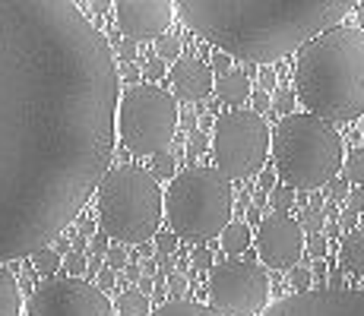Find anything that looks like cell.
Masks as SVG:
<instances>
[{
	"instance_id": "cell-53",
	"label": "cell",
	"mask_w": 364,
	"mask_h": 316,
	"mask_svg": "<svg viewBox=\"0 0 364 316\" xmlns=\"http://www.w3.org/2000/svg\"><path fill=\"white\" fill-rule=\"evenodd\" d=\"M263 202H266V193H257L254 196V209H263Z\"/></svg>"
},
{
	"instance_id": "cell-40",
	"label": "cell",
	"mask_w": 364,
	"mask_h": 316,
	"mask_svg": "<svg viewBox=\"0 0 364 316\" xmlns=\"http://www.w3.org/2000/svg\"><path fill=\"white\" fill-rule=\"evenodd\" d=\"M326 288H333V291H342V288H346V272H342L339 266L330 272V278H326Z\"/></svg>"
},
{
	"instance_id": "cell-11",
	"label": "cell",
	"mask_w": 364,
	"mask_h": 316,
	"mask_svg": "<svg viewBox=\"0 0 364 316\" xmlns=\"http://www.w3.org/2000/svg\"><path fill=\"white\" fill-rule=\"evenodd\" d=\"M260 316H364V291L361 288L333 291L326 285H317L304 294H289L276 300Z\"/></svg>"
},
{
	"instance_id": "cell-51",
	"label": "cell",
	"mask_w": 364,
	"mask_h": 316,
	"mask_svg": "<svg viewBox=\"0 0 364 316\" xmlns=\"http://www.w3.org/2000/svg\"><path fill=\"white\" fill-rule=\"evenodd\" d=\"M156 269H159V263H156V259H149V263H143V266H139V272H143V278H152V276H156Z\"/></svg>"
},
{
	"instance_id": "cell-23",
	"label": "cell",
	"mask_w": 364,
	"mask_h": 316,
	"mask_svg": "<svg viewBox=\"0 0 364 316\" xmlns=\"http://www.w3.org/2000/svg\"><path fill=\"white\" fill-rule=\"evenodd\" d=\"M149 174L156 180L174 178V174H178V161H174V156H168V152H159V156H152V171Z\"/></svg>"
},
{
	"instance_id": "cell-41",
	"label": "cell",
	"mask_w": 364,
	"mask_h": 316,
	"mask_svg": "<svg viewBox=\"0 0 364 316\" xmlns=\"http://www.w3.org/2000/svg\"><path fill=\"white\" fill-rule=\"evenodd\" d=\"M108 247H111V244H108V234H102V231H99V234H92V253H95V256H105V253H108Z\"/></svg>"
},
{
	"instance_id": "cell-15",
	"label": "cell",
	"mask_w": 364,
	"mask_h": 316,
	"mask_svg": "<svg viewBox=\"0 0 364 316\" xmlns=\"http://www.w3.org/2000/svg\"><path fill=\"white\" fill-rule=\"evenodd\" d=\"M339 269L364 278V231H361V228L348 231L346 241H342V250H339Z\"/></svg>"
},
{
	"instance_id": "cell-8",
	"label": "cell",
	"mask_w": 364,
	"mask_h": 316,
	"mask_svg": "<svg viewBox=\"0 0 364 316\" xmlns=\"http://www.w3.org/2000/svg\"><path fill=\"white\" fill-rule=\"evenodd\" d=\"M213 158L215 171L232 184L257 174L269 152V126L260 114L247 108H235L219 114L213 126Z\"/></svg>"
},
{
	"instance_id": "cell-28",
	"label": "cell",
	"mask_w": 364,
	"mask_h": 316,
	"mask_svg": "<svg viewBox=\"0 0 364 316\" xmlns=\"http://www.w3.org/2000/svg\"><path fill=\"white\" fill-rule=\"evenodd\" d=\"M60 266L67 269V276H70V278H80L82 272H86V256H82V253H76V250H70L67 256L60 259Z\"/></svg>"
},
{
	"instance_id": "cell-27",
	"label": "cell",
	"mask_w": 364,
	"mask_h": 316,
	"mask_svg": "<svg viewBox=\"0 0 364 316\" xmlns=\"http://www.w3.org/2000/svg\"><path fill=\"white\" fill-rule=\"evenodd\" d=\"M156 250H159V259H156V263L162 266L165 259H168V253L178 250V237H174L171 231H159V234H156Z\"/></svg>"
},
{
	"instance_id": "cell-39",
	"label": "cell",
	"mask_w": 364,
	"mask_h": 316,
	"mask_svg": "<svg viewBox=\"0 0 364 316\" xmlns=\"http://www.w3.org/2000/svg\"><path fill=\"white\" fill-rule=\"evenodd\" d=\"M291 104H295V95H291V92H279V98H276V111H279V114L289 117L291 114Z\"/></svg>"
},
{
	"instance_id": "cell-46",
	"label": "cell",
	"mask_w": 364,
	"mask_h": 316,
	"mask_svg": "<svg viewBox=\"0 0 364 316\" xmlns=\"http://www.w3.org/2000/svg\"><path fill=\"white\" fill-rule=\"evenodd\" d=\"M269 108V95H263V92H254V114H260L263 117V111Z\"/></svg>"
},
{
	"instance_id": "cell-21",
	"label": "cell",
	"mask_w": 364,
	"mask_h": 316,
	"mask_svg": "<svg viewBox=\"0 0 364 316\" xmlns=\"http://www.w3.org/2000/svg\"><path fill=\"white\" fill-rule=\"evenodd\" d=\"M32 266H35V272H41V276H54V272L60 269V253L54 247L32 253Z\"/></svg>"
},
{
	"instance_id": "cell-32",
	"label": "cell",
	"mask_w": 364,
	"mask_h": 316,
	"mask_svg": "<svg viewBox=\"0 0 364 316\" xmlns=\"http://www.w3.org/2000/svg\"><path fill=\"white\" fill-rule=\"evenodd\" d=\"M304 247H307V253H311L314 259H323L326 253H330V241H326L323 234H314L311 241H304Z\"/></svg>"
},
{
	"instance_id": "cell-44",
	"label": "cell",
	"mask_w": 364,
	"mask_h": 316,
	"mask_svg": "<svg viewBox=\"0 0 364 316\" xmlns=\"http://www.w3.org/2000/svg\"><path fill=\"white\" fill-rule=\"evenodd\" d=\"M111 288H114V272L102 269V272H99V291L105 294V291H111Z\"/></svg>"
},
{
	"instance_id": "cell-3",
	"label": "cell",
	"mask_w": 364,
	"mask_h": 316,
	"mask_svg": "<svg viewBox=\"0 0 364 316\" xmlns=\"http://www.w3.org/2000/svg\"><path fill=\"white\" fill-rule=\"evenodd\" d=\"M298 98L314 117L348 124L364 114V32L333 26L298 51Z\"/></svg>"
},
{
	"instance_id": "cell-6",
	"label": "cell",
	"mask_w": 364,
	"mask_h": 316,
	"mask_svg": "<svg viewBox=\"0 0 364 316\" xmlns=\"http://www.w3.org/2000/svg\"><path fill=\"white\" fill-rule=\"evenodd\" d=\"M168 228L178 241L203 244L232 224L235 193L215 168H187L174 174L165 196Z\"/></svg>"
},
{
	"instance_id": "cell-9",
	"label": "cell",
	"mask_w": 364,
	"mask_h": 316,
	"mask_svg": "<svg viewBox=\"0 0 364 316\" xmlns=\"http://www.w3.org/2000/svg\"><path fill=\"white\" fill-rule=\"evenodd\" d=\"M209 304L219 316H260L269 304V276L250 259H228L209 269Z\"/></svg>"
},
{
	"instance_id": "cell-17",
	"label": "cell",
	"mask_w": 364,
	"mask_h": 316,
	"mask_svg": "<svg viewBox=\"0 0 364 316\" xmlns=\"http://www.w3.org/2000/svg\"><path fill=\"white\" fill-rule=\"evenodd\" d=\"M23 313V294L19 282L6 266H0V316H19Z\"/></svg>"
},
{
	"instance_id": "cell-50",
	"label": "cell",
	"mask_w": 364,
	"mask_h": 316,
	"mask_svg": "<svg viewBox=\"0 0 364 316\" xmlns=\"http://www.w3.org/2000/svg\"><path fill=\"white\" fill-rule=\"evenodd\" d=\"M124 276H127L130 282H139V276H143V272H139L136 263H127V266H124Z\"/></svg>"
},
{
	"instance_id": "cell-38",
	"label": "cell",
	"mask_w": 364,
	"mask_h": 316,
	"mask_svg": "<svg viewBox=\"0 0 364 316\" xmlns=\"http://www.w3.org/2000/svg\"><path fill=\"white\" fill-rule=\"evenodd\" d=\"M168 288H171V294H184L187 291V276L184 272H171V276H168Z\"/></svg>"
},
{
	"instance_id": "cell-24",
	"label": "cell",
	"mask_w": 364,
	"mask_h": 316,
	"mask_svg": "<svg viewBox=\"0 0 364 316\" xmlns=\"http://www.w3.org/2000/svg\"><path fill=\"white\" fill-rule=\"evenodd\" d=\"M269 202H272V209H276L279 215H289V209L295 206V190H289V187H276V190H269Z\"/></svg>"
},
{
	"instance_id": "cell-52",
	"label": "cell",
	"mask_w": 364,
	"mask_h": 316,
	"mask_svg": "<svg viewBox=\"0 0 364 316\" xmlns=\"http://www.w3.org/2000/svg\"><path fill=\"white\" fill-rule=\"evenodd\" d=\"M174 266H178V269H181V272H184V269H187V266H191V256H178V259H174Z\"/></svg>"
},
{
	"instance_id": "cell-47",
	"label": "cell",
	"mask_w": 364,
	"mask_h": 316,
	"mask_svg": "<svg viewBox=\"0 0 364 316\" xmlns=\"http://www.w3.org/2000/svg\"><path fill=\"white\" fill-rule=\"evenodd\" d=\"M320 212H323V219H339V202H330V200H326L323 202V206H320Z\"/></svg>"
},
{
	"instance_id": "cell-34",
	"label": "cell",
	"mask_w": 364,
	"mask_h": 316,
	"mask_svg": "<svg viewBox=\"0 0 364 316\" xmlns=\"http://www.w3.org/2000/svg\"><path fill=\"white\" fill-rule=\"evenodd\" d=\"M257 86H260L263 95H269L272 89H276V70H272V67H260V73H257Z\"/></svg>"
},
{
	"instance_id": "cell-1",
	"label": "cell",
	"mask_w": 364,
	"mask_h": 316,
	"mask_svg": "<svg viewBox=\"0 0 364 316\" xmlns=\"http://www.w3.org/2000/svg\"><path fill=\"white\" fill-rule=\"evenodd\" d=\"M117 67L70 0H0V263L51 247L114 152Z\"/></svg>"
},
{
	"instance_id": "cell-19",
	"label": "cell",
	"mask_w": 364,
	"mask_h": 316,
	"mask_svg": "<svg viewBox=\"0 0 364 316\" xmlns=\"http://www.w3.org/2000/svg\"><path fill=\"white\" fill-rule=\"evenodd\" d=\"M152 307H149V298L139 294L136 288H127V291L117 298V310L114 316H149Z\"/></svg>"
},
{
	"instance_id": "cell-49",
	"label": "cell",
	"mask_w": 364,
	"mask_h": 316,
	"mask_svg": "<svg viewBox=\"0 0 364 316\" xmlns=\"http://www.w3.org/2000/svg\"><path fill=\"white\" fill-rule=\"evenodd\" d=\"M136 291L149 298V291H156V282H152V278H143V276H139V285H136Z\"/></svg>"
},
{
	"instance_id": "cell-48",
	"label": "cell",
	"mask_w": 364,
	"mask_h": 316,
	"mask_svg": "<svg viewBox=\"0 0 364 316\" xmlns=\"http://www.w3.org/2000/svg\"><path fill=\"white\" fill-rule=\"evenodd\" d=\"M339 224L346 231H355V224H358V215H355V212H339Z\"/></svg>"
},
{
	"instance_id": "cell-7",
	"label": "cell",
	"mask_w": 364,
	"mask_h": 316,
	"mask_svg": "<svg viewBox=\"0 0 364 316\" xmlns=\"http://www.w3.org/2000/svg\"><path fill=\"white\" fill-rule=\"evenodd\" d=\"M178 98L168 89H159L152 82L130 86L117 108V130H121L124 146L136 156L165 152L178 130Z\"/></svg>"
},
{
	"instance_id": "cell-29",
	"label": "cell",
	"mask_w": 364,
	"mask_h": 316,
	"mask_svg": "<svg viewBox=\"0 0 364 316\" xmlns=\"http://www.w3.org/2000/svg\"><path fill=\"white\" fill-rule=\"evenodd\" d=\"M311 285H314V272L307 269V266H295V269H291V288H295V294L311 291Z\"/></svg>"
},
{
	"instance_id": "cell-14",
	"label": "cell",
	"mask_w": 364,
	"mask_h": 316,
	"mask_svg": "<svg viewBox=\"0 0 364 316\" xmlns=\"http://www.w3.org/2000/svg\"><path fill=\"white\" fill-rule=\"evenodd\" d=\"M168 80H171V89L178 98L184 102H203L209 98V92L215 89L213 82V70L209 63H203L197 54H187V58H178L168 70Z\"/></svg>"
},
{
	"instance_id": "cell-2",
	"label": "cell",
	"mask_w": 364,
	"mask_h": 316,
	"mask_svg": "<svg viewBox=\"0 0 364 316\" xmlns=\"http://www.w3.org/2000/svg\"><path fill=\"white\" fill-rule=\"evenodd\" d=\"M352 0H178L174 13L215 51L250 63H272L342 26Z\"/></svg>"
},
{
	"instance_id": "cell-33",
	"label": "cell",
	"mask_w": 364,
	"mask_h": 316,
	"mask_svg": "<svg viewBox=\"0 0 364 316\" xmlns=\"http://www.w3.org/2000/svg\"><path fill=\"white\" fill-rule=\"evenodd\" d=\"M191 263H193V269H203V272H206V269H213V266H215V259H213V250H206V247H197V250L191 253Z\"/></svg>"
},
{
	"instance_id": "cell-43",
	"label": "cell",
	"mask_w": 364,
	"mask_h": 316,
	"mask_svg": "<svg viewBox=\"0 0 364 316\" xmlns=\"http://www.w3.org/2000/svg\"><path fill=\"white\" fill-rule=\"evenodd\" d=\"M260 190L263 193H269V190H276V171H260Z\"/></svg>"
},
{
	"instance_id": "cell-16",
	"label": "cell",
	"mask_w": 364,
	"mask_h": 316,
	"mask_svg": "<svg viewBox=\"0 0 364 316\" xmlns=\"http://www.w3.org/2000/svg\"><path fill=\"white\" fill-rule=\"evenodd\" d=\"M215 92H219V98L222 102H228V104H244L254 89H250V76L244 73V70H232V73L219 76Z\"/></svg>"
},
{
	"instance_id": "cell-42",
	"label": "cell",
	"mask_w": 364,
	"mask_h": 316,
	"mask_svg": "<svg viewBox=\"0 0 364 316\" xmlns=\"http://www.w3.org/2000/svg\"><path fill=\"white\" fill-rule=\"evenodd\" d=\"M146 73H149L152 80H162V76H165V60L149 58V63H146Z\"/></svg>"
},
{
	"instance_id": "cell-35",
	"label": "cell",
	"mask_w": 364,
	"mask_h": 316,
	"mask_svg": "<svg viewBox=\"0 0 364 316\" xmlns=\"http://www.w3.org/2000/svg\"><path fill=\"white\" fill-rule=\"evenodd\" d=\"M348 190H352V187H348L346 180L336 178V180H330V184H326V196H330V202H342V200L348 196Z\"/></svg>"
},
{
	"instance_id": "cell-18",
	"label": "cell",
	"mask_w": 364,
	"mask_h": 316,
	"mask_svg": "<svg viewBox=\"0 0 364 316\" xmlns=\"http://www.w3.org/2000/svg\"><path fill=\"white\" fill-rule=\"evenodd\" d=\"M149 316H219V313H215L213 307H206V304H197V300L178 298V300H168V304H162L159 310H152Z\"/></svg>"
},
{
	"instance_id": "cell-45",
	"label": "cell",
	"mask_w": 364,
	"mask_h": 316,
	"mask_svg": "<svg viewBox=\"0 0 364 316\" xmlns=\"http://www.w3.org/2000/svg\"><path fill=\"white\" fill-rule=\"evenodd\" d=\"M117 54H121V60H133V58H136V45L124 38V41H121V48H117Z\"/></svg>"
},
{
	"instance_id": "cell-12",
	"label": "cell",
	"mask_w": 364,
	"mask_h": 316,
	"mask_svg": "<svg viewBox=\"0 0 364 316\" xmlns=\"http://www.w3.org/2000/svg\"><path fill=\"white\" fill-rule=\"evenodd\" d=\"M304 231L291 215H279L272 212L269 219L260 222L257 231V250L260 259L269 269H295L301 253H304Z\"/></svg>"
},
{
	"instance_id": "cell-4",
	"label": "cell",
	"mask_w": 364,
	"mask_h": 316,
	"mask_svg": "<svg viewBox=\"0 0 364 316\" xmlns=\"http://www.w3.org/2000/svg\"><path fill=\"white\" fill-rule=\"evenodd\" d=\"M276 174L289 190H317L342 168V136L314 114H289L272 130Z\"/></svg>"
},
{
	"instance_id": "cell-37",
	"label": "cell",
	"mask_w": 364,
	"mask_h": 316,
	"mask_svg": "<svg viewBox=\"0 0 364 316\" xmlns=\"http://www.w3.org/2000/svg\"><path fill=\"white\" fill-rule=\"evenodd\" d=\"M346 200H348V212H355V215L364 212V187L348 190V196H346Z\"/></svg>"
},
{
	"instance_id": "cell-13",
	"label": "cell",
	"mask_w": 364,
	"mask_h": 316,
	"mask_svg": "<svg viewBox=\"0 0 364 316\" xmlns=\"http://www.w3.org/2000/svg\"><path fill=\"white\" fill-rule=\"evenodd\" d=\"M114 16L124 38L136 45L143 38H162V35H168L174 4L171 0H117Z\"/></svg>"
},
{
	"instance_id": "cell-10",
	"label": "cell",
	"mask_w": 364,
	"mask_h": 316,
	"mask_svg": "<svg viewBox=\"0 0 364 316\" xmlns=\"http://www.w3.org/2000/svg\"><path fill=\"white\" fill-rule=\"evenodd\" d=\"M26 316H114V304L82 278H51L35 288Z\"/></svg>"
},
{
	"instance_id": "cell-31",
	"label": "cell",
	"mask_w": 364,
	"mask_h": 316,
	"mask_svg": "<svg viewBox=\"0 0 364 316\" xmlns=\"http://www.w3.org/2000/svg\"><path fill=\"white\" fill-rule=\"evenodd\" d=\"M206 149H209V136H206L203 130H193V133H191V143H187V156L197 158V156H203Z\"/></svg>"
},
{
	"instance_id": "cell-25",
	"label": "cell",
	"mask_w": 364,
	"mask_h": 316,
	"mask_svg": "<svg viewBox=\"0 0 364 316\" xmlns=\"http://www.w3.org/2000/svg\"><path fill=\"white\" fill-rule=\"evenodd\" d=\"M346 174H348V180H352V184L364 187V149H355L352 156H348V161H346Z\"/></svg>"
},
{
	"instance_id": "cell-30",
	"label": "cell",
	"mask_w": 364,
	"mask_h": 316,
	"mask_svg": "<svg viewBox=\"0 0 364 316\" xmlns=\"http://www.w3.org/2000/svg\"><path fill=\"white\" fill-rule=\"evenodd\" d=\"M105 263H108V272H124V266L130 263L127 250H124V247H108V253H105Z\"/></svg>"
},
{
	"instance_id": "cell-26",
	"label": "cell",
	"mask_w": 364,
	"mask_h": 316,
	"mask_svg": "<svg viewBox=\"0 0 364 316\" xmlns=\"http://www.w3.org/2000/svg\"><path fill=\"white\" fill-rule=\"evenodd\" d=\"M298 224H301V231H311V234H320V228H323V224H326V219H323V212H320V209L307 206L304 212H301Z\"/></svg>"
},
{
	"instance_id": "cell-36",
	"label": "cell",
	"mask_w": 364,
	"mask_h": 316,
	"mask_svg": "<svg viewBox=\"0 0 364 316\" xmlns=\"http://www.w3.org/2000/svg\"><path fill=\"white\" fill-rule=\"evenodd\" d=\"M209 63H213L209 70H213V73H219V76L232 73V58H228V54H222V51H215V54H213V60H209Z\"/></svg>"
},
{
	"instance_id": "cell-20",
	"label": "cell",
	"mask_w": 364,
	"mask_h": 316,
	"mask_svg": "<svg viewBox=\"0 0 364 316\" xmlns=\"http://www.w3.org/2000/svg\"><path fill=\"white\" fill-rule=\"evenodd\" d=\"M250 241H254V237H250V228L244 222H232L225 231H222V247L232 253V256H237V253L247 250Z\"/></svg>"
},
{
	"instance_id": "cell-5",
	"label": "cell",
	"mask_w": 364,
	"mask_h": 316,
	"mask_svg": "<svg viewBox=\"0 0 364 316\" xmlns=\"http://www.w3.org/2000/svg\"><path fill=\"white\" fill-rule=\"evenodd\" d=\"M165 219V196L159 180L139 165L111 168L99 184V224L102 234L121 244H136L159 234Z\"/></svg>"
},
{
	"instance_id": "cell-22",
	"label": "cell",
	"mask_w": 364,
	"mask_h": 316,
	"mask_svg": "<svg viewBox=\"0 0 364 316\" xmlns=\"http://www.w3.org/2000/svg\"><path fill=\"white\" fill-rule=\"evenodd\" d=\"M156 58L159 60H168V63H174L181 58V38L178 35H162V38H156Z\"/></svg>"
}]
</instances>
